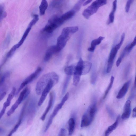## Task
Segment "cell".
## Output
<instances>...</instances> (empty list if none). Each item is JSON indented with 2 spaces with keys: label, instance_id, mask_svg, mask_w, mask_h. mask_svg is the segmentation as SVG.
<instances>
[{
  "label": "cell",
  "instance_id": "cell-47",
  "mask_svg": "<svg viewBox=\"0 0 136 136\" xmlns=\"http://www.w3.org/2000/svg\"><path fill=\"white\" fill-rule=\"evenodd\" d=\"M130 136H136V135H130Z\"/></svg>",
  "mask_w": 136,
  "mask_h": 136
},
{
  "label": "cell",
  "instance_id": "cell-42",
  "mask_svg": "<svg viewBox=\"0 0 136 136\" xmlns=\"http://www.w3.org/2000/svg\"><path fill=\"white\" fill-rule=\"evenodd\" d=\"M0 15H1L0 19H1V21L2 19L7 16V13L6 12H5L4 11L3 12L1 13H0Z\"/></svg>",
  "mask_w": 136,
  "mask_h": 136
},
{
  "label": "cell",
  "instance_id": "cell-36",
  "mask_svg": "<svg viewBox=\"0 0 136 136\" xmlns=\"http://www.w3.org/2000/svg\"><path fill=\"white\" fill-rule=\"evenodd\" d=\"M10 36L8 35L6 38L3 44V47L4 48H6L8 46L10 41Z\"/></svg>",
  "mask_w": 136,
  "mask_h": 136
},
{
  "label": "cell",
  "instance_id": "cell-38",
  "mask_svg": "<svg viewBox=\"0 0 136 136\" xmlns=\"http://www.w3.org/2000/svg\"><path fill=\"white\" fill-rule=\"evenodd\" d=\"M133 1H130V0L127 1L125 7L126 12L128 13L129 12L131 4Z\"/></svg>",
  "mask_w": 136,
  "mask_h": 136
},
{
  "label": "cell",
  "instance_id": "cell-28",
  "mask_svg": "<svg viewBox=\"0 0 136 136\" xmlns=\"http://www.w3.org/2000/svg\"><path fill=\"white\" fill-rule=\"evenodd\" d=\"M19 105L16 101L11 107V108L7 112V116H10L12 114L16 109L18 108Z\"/></svg>",
  "mask_w": 136,
  "mask_h": 136
},
{
  "label": "cell",
  "instance_id": "cell-37",
  "mask_svg": "<svg viewBox=\"0 0 136 136\" xmlns=\"http://www.w3.org/2000/svg\"><path fill=\"white\" fill-rule=\"evenodd\" d=\"M97 79V75L95 71H94L92 72V75L91 77V82L92 84H94L95 83Z\"/></svg>",
  "mask_w": 136,
  "mask_h": 136
},
{
  "label": "cell",
  "instance_id": "cell-14",
  "mask_svg": "<svg viewBox=\"0 0 136 136\" xmlns=\"http://www.w3.org/2000/svg\"><path fill=\"white\" fill-rule=\"evenodd\" d=\"M131 82V80H129L124 84L121 88L119 91L116 96L117 99H121L125 95L128 91Z\"/></svg>",
  "mask_w": 136,
  "mask_h": 136
},
{
  "label": "cell",
  "instance_id": "cell-44",
  "mask_svg": "<svg viewBox=\"0 0 136 136\" xmlns=\"http://www.w3.org/2000/svg\"><path fill=\"white\" fill-rule=\"evenodd\" d=\"M5 134V130L1 128H0V134L1 136H3Z\"/></svg>",
  "mask_w": 136,
  "mask_h": 136
},
{
  "label": "cell",
  "instance_id": "cell-10",
  "mask_svg": "<svg viewBox=\"0 0 136 136\" xmlns=\"http://www.w3.org/2000/svg\"><path fill=\"white\" fill-rule=\"evenodd\" d=\"M64 105L61 103L58 104L55 108L52 115L50 116L47 124L46 128L44 130V132H46L52 123L53 118L58 114L59 110L61 109Z\"/></svg>",
  "mask_w": 136,
  "mask_h": 136
},
{
  "label": "cell",
  "instance_id": "cell-45",
  "mask_svg": "<svg viewBox=\"0 0 136 136\" xmlns=\"http://www.w3.org/2000/svg\"><path fill=\"white\" fill-rule=\"evenodd\" d=\"M92 1H90H90H86V2H84V3L83 4V6H86L88 4H89Z\"/></svg>",
  "mask_w": 136,
  "mask_h": 136
},
{
  "label": "cell",
  "instance_id": "cell-17",
  "mask_svg": "<svg viewBox=\"0 0 136 136\" xmlns=\"http://www.w3.org/2000/svg\"><path fill=\"white\" fill-rule=\"evenodd\" d=\"M117 7V1H115L113 2L112 9L111 12L109 16L108 24L112 23L114 22V14L116 12Z\"/></svg>",
  "mask_w": 136,
  "mask_h": 136
},
{
  "label": "cell",
  "instance_id": "cell-15",
  "mask_svg": "<svg viewBox=\"0 0 136 136\" xmlns=\"http://www.w3.org/2000/svg\"><path fill=\"white\" fill-rule=\"evenodd\" d=\"M120 115H118L116 119L115 122L109 126L105 132L104 136H109L118 126L120 119Z\"/></svg>",
  "mask_w": 136,
  "mask_h": 136
},
{
  "label": "cell",
  "instance_id": "cell-27",
  "mask_svg": "<svg viewBox=\"0 0 136 136\" xmlns=\"http://www.w3.org/2000/svg\"><path fill=\"white\" fill-rule=\"evenodd\" d=\"M71 76L67 75V76L64 82L63 90H62V94H64L66 91Z\"/></svg>",
  "mask_w": 136,
  "mask_h": 136
},
{
  "label": "cell",
  "instance_id": "cell-1",
  "mask_svg": "<svg viewBox=\"0 0 136 136\" xmlns=\"http://www.w3.org/2000/svg\"><path fill=\"white\" fill-rule=\"evenodd\" d=\"M59 79L58 75L54 72L44 75L37 83L35 88L36 93L39 95H41L44 90L51 81H54L57 84Z\"/></svg>",
  "mask_w": 136,
  "mask_h": 136
},
{
  "label": "cell",
  "instance_id": "cell-46",
  "mask_svg": "<svg viewBox=\"0 0 136 136\" xmlns=\"http://www.w3.org/2000/svg\"><path fill=\"white\" fill-rule=\"evenodd\" d=\"M134 86V89H135L136 88V73L135 79Z\"/></svg>",
  "mask_w": 136,
  "mask_h": 136
},
{
  "label": "cell",
  "instance_id": "cell-31",
  "mask_svg": "<svg viewBox=\"0 0 136 136\" xmlns=\"http://www.w3.org/2000/svg\"><path fill=\"white\" fill-rule=\"evenodd\" d=\"M84 2V1H78L77 3L75 5L74 7L72 9L74 10L76 12L80 10L82 4Z\"/></svg>",
  "mask_w": 136,
  "mask_h": 136
},
{
  "label": "cell",
  "instance_id": "cell-3",
  "mask_svg": "<svg viewBox=\"0 0 136 136\" xmlns=\"http://www.w3.org/2000/svg\"><path fill=\"white\" fill-rule=\"evenodd\" d=\"M97 111V101L95 100L82 117L81 124V127H86L90 125L93 121Z\"/></svg>",
  "mask_w": 136,
  "mask_h": 136
},
{
  "label": "cell",
  "instance_id": "cell-34",
  "mask_svg": "<svg viewBox=\"0 0 136 136\" xmlns=\"http://www.w3.org/2000/svg\"><path fill=\"white\" fill-rule=\"evenodd\" d=\"M136 45V36H135L133 41L131 44H129L127 49V52L129 53L133 47Z\"/></svg>",
  "mask_w": 136,
  "mask_h": 136
},
{
  "label": "cell",
  "instance_id": "cell-7",
  "mask_svg": "<svg viewBox=\"0 0 136 136\" xmlns=\"http://www.w3.org/2000/svg\"><path fill=\"white\" fill-rule=\"evenodd\" d=\"M36 112V102L35 99H32L29 103L27 109L28 117L27 123L30 124L35 117Z\"/></svg>",
  "mask_w": 136,
  "mask_h": 136
},
{
  "label": "cell",
  "instance_id": "cell-43",
  "mask_svg": "<svg viewBox=\"0 0 136 136\" xmlns=\"http://www.w3.org/2000/svg\"><path fill=\"white\" fill-rule=\"evenodd\" d=\"M132 117L133 118H136V106L133 109Z\"/></svg>",
  "mask_w": 136,
  "mask_h": 136
},
{
  "label": "cell",
  "instance_id": "cell-11",
  "mask_svg": "<svg viewBox=\"0 0 136 136\" xmlns=\"http://www.w3.org/2000/svg\"><path fill=\"white\" fill-rule=\"evenodd\" d=\"M55 94L53 92H51L49 95V99L47 108L41 117V120L44 121L46 116L51 109L54 103L55 98Z\"/></svg>",
  "mask_w": 136,
  "mask_h": 136
},
{
  "label": "cell",
  "instance_id": "cell-9",
  "mask_svg": "<svg viewBox=\"0 0 136 136\" xmlns=\"http://www.w3.org/2000/svg\"><path fill=\"white\" fill-rule=\"evenodd\" d=\"M131 111V101L128 100L125 104L123 114L121 117L123 120H126L129 118Z\"/></svg>",
  "mask_w": 136,
  "mask_h": 136
},
{
  "label": "cell",
  "instance_id": "cell-12",
  "mask_svg": "<svg viewBox=\"0 0 136 136\" xmlns=\"http://www.w3.org/2000/svg\"><path fill=\"white\" fill-rule=\"evenodd\" d=\"M59 52L58 49L56 45H54L49 47L46 51L44 58V61L45 62L48 61L52 58V55Z\"/></svg>",
  "mask_w": 136,
  "mask_h": 136
},
{
  "label": "cell",
  "instance_id": "cell-25",
  "mask_svg": "<svg viewBox=\"0 0 136 136\" xmlns=\"http://www.w3.org/2000/svg\"><path fill=\"white\" fill-rule=\"evenodd\" d=\"M129 44L127 45L124 49L123 52L118 58L116 63V65L117 67L120 66L123 59L125 56L126 53L127 52V49L128 47Z\"/></svg>",
  "mask_w": 136,
  "mask_h": 136
},
{
  "label": "cell",
  "instance_id": "cell-4",
  "mask_svg": "<svg viewBox=\"0 0 136 136\" xmlns=\"http://www.w3.org/2000/svg\"><path fill=\"white\" fill-rule=\"evenodd\" d=\"M107 3L106 1H96L85 9L82 13L84 18L88 19L90 17L97 12L99 8Z\"/></svg>",
  "mask_w": 136,
  "mask_h": 136
},
{
  "label": "cell",
  "instance_id": "cell-20",
  "mask_svg": "<svg viewBox=\"0 0 136 136\" xmlns=\"http://www.w3.org/2000/svg\"><path fill=\"white\" fill-rule=\"evenodd\" d=\"M48 7L47 2L46 0L42 1L39 7L40 14L41 16L44 15Z\"/></svg>",
  "mask_w": 136,
  "mask_h": 136
},
{
  "label": "cell",
  "instance_id": "cell-41",
  "mask_svg": "<svg viewBox=\"0 0 136 136\" xmlns=\"http://www.w3.org/2000/svg\"><path fill=\"white\" fill-rule=\"evenodd\" d=\"M66 131L64 128H61L60 130L59 136H66Z\"/></svg>",
  "mask_w": 136,
  "mask_h": 136
},
{
  "label": "cell",
  "instance_id": "cell-22",
  "mask_svg": "<svg viewBox=\"0 0 136 136\" xmlns=\"http://www.w3.org/2000/svg\"><path fill=\"white\" fill-rule=\"evenodd\" d=\"M76 13L74 10L72 9L62 15L60 16L61 18L64 22L71 18Z\"/></svg>",
  "mask_w": 136,
  "mask_h": 136
},
{
  "label": "cell",
  "instance_id": "cell-18",
  "mask_svg": "<svg viewBox=\"0 0 136 136\" xmlns=\"http://www.w3.org/2000/svg\"><path fill=\"white\" fill-rule=\"evenodd\" d=\"M68 134L69 136H72L75 128V119L72 118L68 122Z\"/></svg>",
  "mask_w": 136,
  "mask_h": 136
},
{
  "label": "cell",
  "instance_id": "cell-13",
  "mask_svg": "<svg viewBox=\"0 0 136 136\" xmlns=\"http://www.w3.org/2000/svg\"><path fill=\"white\" fill-rule=\"evenodd\" d=\"M30 92V88L28 87H26L22 91L18 100L16 101L20 105L23 101L27 98Z\"/></svg>",
  "mask_w": 136,
  "mask_h": 136
},
{
  "label": "cell",
  "instance_id": "cell-8",
  "mask_svg": "<svg viewBox=\"0 0 136 136\" xmlns=\"http://www.w3.org/2000/svg\"><path fill=\"white\" fill-rule=\"evenodd\" d=\"M56 84L54 81H51L45 88L41 94V97L38 103V106H40L42 105L46 99L51 89Z\"/></svg>",
  "mask_w": 136,
  "mask_h": 136
},
{
  "label": "cell",
  "instance_id": "cell-2",
  "mask_svg": "<svg viewBox=\"0 0 136 136\" xmlns=\"http://www.w3.org/2000/svg\"><path fill=\"white\" fill-rule=\"evenodd\" d=\"M78 30L77 26L67 27L63 29L61 35L58 38L56 45L59 52L65 47L71 35L76 33Z\"/></svg>",
  "mask_w": 136,
  "mask_h": 136
},
{
  "label": "cell",
  "instance_id": "cell-19",
  "mask_svg": "<svg viewBox=\"0 0 136 136\" xmlns=\"http://www.w3.org/2000/svg\"><path fill=\"white\" fill-rule=\"evenodd\" d=\"M31 28H32L31 27H28L20 41L18 44H15L16 46L18 49L23 44L27 36L30 32L31 29Z\"/></svg>",
  "mask_w": 136,
  "mask_h": 136
},
{
  "label": "cell",
  "instance_id": "cell-39",
  "mask_svg": "<svg viewBox=\"0 0 136 136\" xmlns=\"http://www.w3.org/2000/svg\"><path fill=\"white\" fill-rule=\"evenodd\" d=\"M8 107L4 103L2 109L0 112V118L1 119L5 112L6 110Z\"/></svg>",
  "mask_w": 136,
  "mask_h": 136
},
{
  "label": "cell",
  "instance_id": "cell-32",
  "mask_svg": "<svg viewBox=\"0 0 136 136\" xmlns=\"http://www.w3.org/2000/svg\"><path fill=\"white\" fill-rule=\"evenodd\" d=\"M81 76L75 75H73V84L74 86H77L80 82Z\"/></svg>",
  "mask_w": 136,
  "mask_h": 136
},
{
  "label": "cell",
  "instance_id": "cell-40",
  "mask_svg": "<svg viewBox=\"0 0 136 136\" xmlns=\"http://www.w3.org/2000/svg\"><path fill=\"white\" fill-rule=\"evenodd\" d=\"M69 93H67L64 96V97L62 99L61 103L63 104H64L66 101L68 100V98H69Z\"/></svg>",
  "mask_w": 136,
  "mask_h": 136
},
{
  "label": "cell",
  "instance_id": "cell-5",
  "mask_svg": "<svg viewBox=\"0 0 136 136\" xmlns=\"http://www.w3.org/2000/svg\"><path fill=\"white\" fill-rule=\"evenodd\" d=\"M125 34L123 33L121 37V40L120 43L116 45L111 49L110 54L109 57L108 61L106 72L109 73L111 71L114 61L118 51L120 48L124 41Z\"/></svg>",
  "mask_w": 136,
  "mask_h": 136
},
{
  "label": "cell",
  "instance_id": "cell-29",
  "mask_svg": "<svg viewBox=\"0 0 136 136\" xmlns=\"http://www.w3.org/2000/svg\"><path fill=\"white\" fill-rule=\"evenodd\" d=\"M75 67L70 66L66 67L64 70V71L67 75L71 76L73 74Z\"/></svg>",
  "mask_w": 136,
  "mask_h": 136
},
{
  "label": "cell",
  "instance_id": "cell-33",
  "mask_svg": "<svg viewBox=\"0 0 136 136\" xmlns=\"http://www.w3.org/2000/svg\"><path fill=\"white\" fill-rule=\"evenodd\" d=\"M21 122H22L21 121L19 120L18 123L16 125L13 129L12 130V131L10 132L7 136H12L13 134L15 133L17 131V130L18 129L20 125Z\"/></svg>",
  "mask_w": 136,
  "mask_h": 136
},
{
  "label": "cell",
  "instance_id": "cell-16",
  "mask_svg": "<svg viewBox=\"0 0 136 136\" xmlns=\"http://www.w3.org/2000/svg\"><path fill=\"white\" fill-rule=\"evenodd\" d=\"M104 38V37L100 36L97 39H94L91 42L90 47L88 49V50L90 52H93L96 46L99 45Z\"/></svg>",
  "mask_w": 136,
  "mask_h": 136
},
{
  "label": "cell",
  "instance_id": "cell-6",
  "mask_svg": "<svg viewBox=\"0 0 136 136\" xmlns=\"http://www.w3.org/2000/svg\"><path fill=\"white\" fill-rule=\"evenodd\" d=\"M42 69L41 67H38L33 73L27 78L21 84L16 92L17 95L19 94L21 91L23 89L27 84L30 83L38 77L41 72Z\"/></svg>",
  "mask_w": 136,
  "mask_h": 136
},
{
  "label": "cell",
  "instance_id": "cell-30",
  "mask_svg": "<svg viewBox=\"0 0 136 136\" xmlns=\"http://www.w3.org/2000/svg\"><path fill=\"white\" fill-rule=\"evenodd\" d=\"M33 18L28 25V27L32 28V27L35 25L39 19V15L37 14H35L33 16Z\"/></svg>",
  "mask_w": 136,
  "mask_h": 136
},
{
  "label": "cell",
  "instance_id": "cell-26",
  "mask_svg": "<svg viewBox=\"0 0 136 136\" xmlns=\"http://www.w3.org/2000/svg\"><path fill=\"white\" fill-rule=\"evenodd\" d=\"M114 78L113 76L111 77L110 83H109L108 87L107 88L106 91L105 92L104 95L103 99H105L106 98L110 90L112 87V86L114 83Z\"/></svg>",
  "mask_w": 136,
  "mask_h": 136
},
{
  "label": "cell",
  "instance_id": "cell-35",
  "mask_svg": "<svg viewBox=\"0 0 136 136\" xmlns=\"http://www.w3.org/2000/svg\"><path fill=\"white\" fill-rule=\"evenodd\" d=\"M106 108L107 112L110 117L112 119H114L115 115L114 112L112 111L108 106H107Z\"/></svg>",
  "mask_w": 136,
  "mask_h": 136
},
{
  "label": "cell",
  "instance_id": "cell-23",
  "mask_svg": "<svg viewBox=\"0 0 136 136\" xmlns=\"http://www.w3.org/2000/svg\"><path fill=\"white\" fill-rule=\"evenodd\" d=\"M92 66V64L89 61H84L82 75H86L89 73Z\"/></svg>",
  "mask_w": 136,
  "mask_h": 136
},
{
  "label": "cell",
  "instance_id": "cell-21",
  "mask_svg": "<svg viewBox=\"0 0 136 136\" xmlns=\"http://www.w3.org/2000/svg\"><path fill=\"white\" fill-rule=\"evenodd\" d=\"M16 89L15 87H13L11 92L9 95L6 101L4 103L7 107L9 106L14 96L16 95Z\"/></svg>",
  "mask_w": 136,
  "mask_h": 136
},
{
  "label": "cell",
  "instance_id": "cell-24",
  "mask_svg": "<svg viewBox=\"0 0 136 136\" xmlns=\"http://www.w3.org/2000/svg\"><path fill=\"white\" fill-rule=\"evenodd\" d=\"M63 2L61 1H52L50 4V7L53 8H59L63 5Z\"/></svg>",
  "mask_w": 136,
  "mask_h": 136
}]
</instances>
